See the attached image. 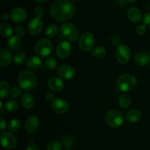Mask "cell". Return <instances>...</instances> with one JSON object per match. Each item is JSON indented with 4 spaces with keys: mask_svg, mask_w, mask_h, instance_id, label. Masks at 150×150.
Listing matches in <instances>:
<instances>
[{
    "mask_svg": "<svg viewBox=\"0 0 150 150\" xmlns=\"http://www.w3.org/2000/svg\"><path fill=\"white\" fill-rule=\"evenodd\" d=\"M72 46L67 41H62L58 44L56 49L57 55L60 59H65L70 56L71 53Z\"/></svg>",
    "mask_w": 150,
    "mask_h": 150,
    "instance_id": "30bf717a",
    "label": "cell"
},
{
    "mask_svg": "<svg viewBox=\"0 0 150 150\" xmlns=\"http://www.w3.org/2000/svg\"><path fill=\"white\" fill-rule=\"evenodd\" d=\"M73 1H81V0H73Z\"/></svg>",
    "mask_w": 150,
    "mask_h": 150,
    "instance_id": "7dc6e473",
    "label": "cell"
},
{
    "mask_svg": "<svg viewBox=\"0 0 150 150\" xmlns=\"http://www.w3.org/2000/svg\"><path fill=\"white\" fill-rule=\"evenodd\" d=\"M35 49L39 57H45L49 55L52 51V43L47 38L40 39L35 45Z\"/></svg>",
    "mask_w": 150,
    "mask_h": 150,
    "instance_id": "8992f818",
    "label": "cell"
},
{
    "mask_svg": "<svg viewBox=\"0 0 150 150\" xmlns=\"http://www.w3.org/2000/svg\"><path fill=\"white\" fill-rule=\"evenodd\" d=\"M73 144V140L70 136H65L63 138V146L66 150H69L72 148Z\"/></svg>",
    "mask_w": 150,
    "mask_h": 150,
    "instance_id": "836d02e7",
    "label": "cell"
},
{
    "mask_svg": "<svg viewBox=\"0 0 150 150\" xmlns=\"http://www.w3.org/2000/svg\"><path fill=\"white\" fill-rule=\"evenodd\" d=\"M34 1H36V2H38V3H45V2H46L48 0H34Z\"/></svg>",
    "mask_w": 150,
    "mask_h": 150,
    "instance_id": "f6af8a7d",
    "label": "cell"
},
{
    "mask_svg": "<svg viewBox=\"0 0 150 150\" xmlns=\"http://www.w3.org/2000/svg\"><path fill=\"white\" fill-rule=\"evenodd\" d=\"M45 66L49 70L55 69L57 66V60L53 57H48L45 61Z\"/></svg>",
    "mask_w": 150,
    "mask_h": 150,
    "instance_id": "d6a6232c",
    "label": "cell"
},
{
    "mask_svg": "<svg viewBox=\"0 0 150 150\" xmlns=\"http://www.w3.org/2000/svg\"><path fill=\"white\" fill-rule=\"evenodd\" d=\"M149 55H150V49H149Z\"/></svg>",
    "mask_w": 150,
    "mask_h": 150,
    "instance_id": "c3c4849f",
    "label": "cell"
},
{
    "mask_svg": "<svg viewBox=\"0 0 150 150\" xmlns=\"http://www.w3.org/2000/svg\"><path fill=\"white\" fill-rule=\"evenodd\" d=\"M79 46L83 51H89L95 45V37L90 32H85L79 38Z\"/></svg>",
    "mask_w": 150,
    "mask_h": 150,
    "instance_id": "52a82bcc",
    "label": "cell"
},
{
    "mask_svg": "<svg viewBox=\"0 0 150 150\" xmlns=\"http://www.w3.org/2000/svg\"><path fill=\"white\" fill-rule=\"evenodd\" d=\"M8 128L10 132H16L20 129L21 128V121L20 120L16 119H13L9 122Z\"/></svg>",
    "mask_w": 150,
    "mask_h": 150,
    "instance_id": "f546056e",
    "label": "cell"
},
{
    "mask_svg": "<svg viewBox=\"0 0 150 150\" xmlns=\"http://www.w3.org/2000/svg\"><path fill=\"white\" fill-rule=\"evenodd\" d=\"M11 90H10V84L4 80H1L0 82V96L1 99L5 98L8 96Z\"/></svg>",
    "mask_w": 150,
    "mask_h": 150,
    "instance_id": "cb8c5ba5",
    "label": "cell"
},
{
    "mask_svg": "<svg viewBox=\"0 0 150 150\" xmlns=\"http://www.w3.org/2000/svg\"><path fill=\"white\" fill-rule=\"evenodd\" d=\"M58 26L56 24H50L49 26H47L45 29V34L48 38H52L57 35V32H58Z\"/></svg>",
    "mask_w": 150,
    "mask_h": 150,
    "instance_id": "4316f807",
    "label": "cell"
},
{
    "mask_svg": "<svg viewBox=\"0 0 150 150\" xmlns=\"http://www.w3.org/2000/svg\"><path fill=\"white\" fill-rule=\"evenodd\" d=\"M62 143L60 141L54 140V141H50L46 146L47 150H61L62 148Z\"/></svg>",
    "mask_w": 150,
    "mask_h": 150,
    "instance_id": "4dcf8cb0",
    "label": "cell"
},
{
    "mask_svg": "<svg viewBox=\"0 0 150 150\" xmlns=\"http://www.w3.org/2000/svg\"><path fill=\"white\" fill-rule=\"evenodd\" d=\"M5 110L8 113H15L18 108V103L15 100H9L5 104Z\"/></svg>",
    "mask_w": 150,
    "mask_h": 150,
    "instance_id": "f1b7e54d",
    "label": "cell"
},
{
    "mask_svg": "<svg viewBox=\"0 0 150 150\" xmlns=\"http://www.w3.org/2000/svg\"><path fill=\"white\" fill-rule=\"evenodd\" d=\"M12 60H13V57L10 51L4 49L0 50V66L1 67L9 66L11 63Z\"/></svg>",
    "mask_w": 150,
    "mask_h": 150,
    "instance_id": "ac0fdd59",
    "label": "cell"
},
{
    "mask_svg": "<svg viewBox=\"0 0 150 150\" xmlns=\"http://www.w3.org/2000/svg\"><path fill=\"white\" fill-rule=\"evenodd\" d=\"M119 104L122 108H128L131 104V99L127 94H122L119 98Z\"/></svg>",
    "mask_w": 150,
    "mask_h": 150,
    "instance_id": "484cf974",
    "label": "cell"
},
{
    "mask_svg": "<svg viewBox=\"0 0 150 150\" xmlns=\"http://www.w3.org/2000/svg\"><path fill=\"white\" fill-rule=\"evenodd\" d=\"M1 144L7 149H13L17 146V139L12 132H4L1 134Z\"/></svg>",
    "mask_w": 150,
    "mask_h": 150,
    "instance_id": "9c48e42d",
    "label": "cell"
},
{
    "mask_svg": "<svg viewBox=\"0 0 150 150\" xmlns=\"http://www.w3.org/2000/svg\"><path fill=\"white\" fill-rule=\"evenodd\" d=\"M146 32V26L144 24H140L136 27V33L139 35H144Z\"/></svg>",
    "mask_w": 150,
    "mask_h": 150,
    "instance_id": "74e56055",
    "label": "cell"
},
{
    "mask_svg": "<svg viewBox=\"0 0 150 150\" xmlns=\"http://www.w3.org/2000/svg\"><path fill=\"white\" fill-rule=\"evenodd\" d=\"M76 7L70 0H57L51 6L50 13L55 20L65 21L75 14Z\"/></svg>",
    "mask_w": 150,
    "mask_h": 150,
    "instance_id": "6da1fadb",
    "label": "cell"
},
{
    "mask_svg": "<svg viewBox=\"0 0 150 150\" xmlns=\"http://www.w3.org/2000/svg\"><path fill=\"white\" fill-rule=\"evenodd\" d=\"M26 150H40V149L36 145H35V144H29L26 147Z\"/></svg>",
    "mask_w": 150,
    "mask_h": 150,
    "instance_id": "7bdbcfd3",
    "label": "cell"
},
{
    "mask_svg": "<svg viewBox=\"0 0 150 150\" xmlns=\"http://www.w3.org/2000/svg\"><path fill=\"white\" fill-rule=\"evenodd\" d=\"M22 93V88H20V87L15 86L13 87L11 89V91H10V94L12 95V96L14 97V98H17Z\"/></svg>",
    "mask_w": 150,
    "mask_h": 150,
    "instance_id": "e575fe53",
    "label": "cell"
},
{
    "mask_svg": "<svg viewBox=\"0 0 150 150\" xmlns=\"http://www.w3.org/2000/svg\"><path fill=\"white\" fill-rule=\"evenodd\" d=\"M22 44H23V42H22L21 38L16 36V35L11 36L7 41V46L11 50L20 49L22 46Z\"/></svg>",
    "mask_w": 150,
    "mask_h": 150,
    "instance_id": "603a6c76",
    "label": "cell"
},
{
    "mask_svg": "<svg viewBox=\"0 0 150 150\" xmlns=\"http://www.w3.org/2000/svg\"><path fill=\"white\" fill-rule=\"evenodd\" d=\"M57 74L62 79H71L76 75V71L72 66L63 64L57 68Z\"/></svg>",
    "mask_w": 150,
    "mask_h": 150,
    "instance_id": "8fae6325",
    "label": "cell"
},
{
    "mask_svg": "<svg viewBox=\"0 0 150 150\" xmlns=\"http://www.w3.org/2000/svg\"><path fill=\"white\" fill-rule=\"evenodd\" d=\"M60 33L70 41H76L79 38V30L74 24L67 22L62 24L59 27Z\"/></svg>",
    "mask_w": 150,
    "mask_h": 150,
    "instance_id": "5b68a950",
    "label": "cell"
},
{
    "mask_svg": "<svg viewBox=\"0 0 150 150\" xmlns=\"http://www.w3.org/2000/svg\"><path fill=\"white\" fill-rule=\"evenodd\" d=\"M15 34H16V36L19 37V38L22 37L25 34L24 27L23 26H21V25L17 26L16 27V29H15Z\"/></svg>",
    "mask_w": 150,
    "mask_h": 150,
    "instance_id": "d590c367",
    "label": "cell"
},
{
    "mask_svg": "<svg viewBox=\"0 0 150 150\" xmlns=\"http://www.w3.org/2000/svg\"><path fill=\"white\" fill-rule=\"evenodd\" d=\"M13 28L9 24L3 23L0 26V33L3 37H11L13 35Z\"/></svg>",
    "mask_w": 150,
    "mask_h": 150,
    "instance_id": "d4e9b609",
    "label": "cell"
},
{
    "mask_svg": "<svg viewBox=\"0 0 150 150\" xmlns=\"http://www.w3.org/2000/svg\"><path fill=\"white\" fill-rule=\"evenodd\" d=\"M51 107L54 112L59 113V114H63L68 110L69 104L66 100L62 98H59L55 99V100L52 102Z\"/></svg>",
    "mask_w": 150,
    "mask_h": 150,
    "instance_id": "4fadbf2b",
    "label": "cell"
},
{
    "mask_svg": "<svg viewBox=\"0 0 150 150\" xmlns=\"http://www.w3.org/2000/svg\"><path fill=\"white\" fill-rule=\"evenodd\" d=\"M21 101V104L23 105V107L24 108L27 109V110L32 109L35 106V99L29 93H24L22 95Z\"/></svg>",
    "mask_w": 150,
    "mask_h": 150,
    "instance_id": "d6986e66",
    "label": "cell"
},
{
    "mask_svg": "<svg viewBox=\"0 0 150 150\" xmlns=\"http://www.w3.org/2000/svg\"><path fill=\"white\" fill-rule=\"evenodd\" d=\"M40 126V119L36 116H31L26 119L25 129L29 133H34L38 130Z\"/></svg>",
    "mask_w": 150,
    "mask_h": 150,
    "instance_id": "5bb4252c",
    "label": "cell"
},
{
    "mask_svg": "<svg viewBox=\"0 0 150 150\" xmlns=\"http://www.w3.org/2000/svg\"><path fill=\"white\" fill-rule=\"evenodd\" d=\"M6 126H7L6 121H4V119H3L2 117H1V119H0V129H1V131L4 130L6 128Z\"/></svg>",
    "mask_w": 150,
    "mask_h": 150,
    "instance_id": "b9f144b4",
    "label": "cell"
},
{
    "mask_svg": "<svg viewBox=\"0 0 150 150\" xmlns=\"http://www.w3.org/2000/svg\"><path fill=\"white\" fill-rule=\"evenodd\" d=\"M111 41L114 45L119 46L120 44V42H121V38H120V37L119 35H113L111 37Z\"/></svg>",
    "mask_w": 150,
    "mask_h": 150,
    "instance_id": "f35d334b",
    "label": "cell"
},
{
    "mask_svg": "<svg viewBox=\"0 0 150 150\" xmlns=\"http://www.w3.org/2000/svg\"><path fill=\"white\" fill-rule=\"evenodd\" d=\"M10 18V16L7 13H4L2 15H1V19H2V20L4 21L8 20Z\"/></svg>",
    "mask_w": 150,
    "mask_h": 150,
    "instance_id": "ee69618b",
    "label": "cell"
},
{
    "mask_svg": "<svg viewBox=\"0 0 150 150\" xmlns=\"http://www.w3.org/2000/svg\"><path fill=\"white\" fill-rule=\"evenodd\" d=\"M126 1H127V2H130V3H133V2H136V1H137L138 0H126Z\"/></svg>",
    "mask_w": 150,
    "mask_h": 150,
    "instance_id": "bcb514c9",
    "label": "cell"
},
{
    "mask_svg": "<svg viewBox=\"0 0 150 150\" xmlns=\"http://www.w3.org/2000/svg\"><path fill=\"white\" fill-rule=\"evenodd\" d=\"M142 117V113L138 109H132L127 113V120L130 123H136L139 121Z\"/></svg>",
    "mask_w": 150,
    "mask_h": 150,
    "instance_id": "44dd1931",
    "label": "cell"
},
{
    "mask_svg": "<svg viewBox=\"0 0 150 150\" xmlns=\"http://www.w3.org/2000/svg\"><path fill=\"white\" fill-rule=\"evenodd\" d=\"M44 13H45V11H44L43 8L41 7H37L34 10V14L36 16V18L40 19V18H42L44 16Z\"/></svg>",
    "mask_w": 150,
    "mask_h": 150,
    "instance_id": "8d00e7d4",
    "label": "cell"
},
{
    "mask_svg": "<svg viewBox=\"0 0 150 150\" xmlns=\"http://www.w3.org/2000/svg\"><path fill=\"white\" fill-rule=\"evenodd\" d=\"M149 60L150 57L149 54L146 52H144V51L138 53L134 58L135 63L139 66H146L149 63Z\"/></svg>",
    "mask_w": 150,
    "mask_h": 150,
    "instance_id": "ffe728a7",
    "label": "cell"
},
{
    "mask_svg": "<svg viewBox=\"0 0 150 150\" xmlns=\"http://www.w3.org/2000/svg\"><path fill=\"white\" fill-rule=\"evenodd\" d=\"M127 16L133 23H139L142 18V14L139 8L135 7H130L127 11Z\"/></svg>",
    "mask_w": 150,
    "mask_h": 150,
    "instance_id": "e0dca14e",
    "label": "cell"
},
{
    "mask_svg": "<svg viewBox=\"0 0 150 150\" xmlns=\"http://www.w3.org/2000/svg\"><path fill=\"white\" fill-rule=\"evenodd\" d=\"M26 10L21 7H16L10 13V19L15 23H21L26 19Z\"/></svg>",
    "mask_w": 150,
    "mask_h": 150,
    "instance_id": "9a60e30c",
    "label": "cell"
},
{
    "mask_svg": "<svg viewBox=\"0 0 150 150\" xmlns=\"http://www.w3.org/2000/svg\"><path fill=\"white\" fill-rule=\"evenodd\" d=\"M114 1H118V0H114Z\"/></svg>",
    "mask_w": 150,
    "mask_h": 150,
    "instance_id": "681fc988",
    "label": "cell"
},
{
    "mask_svg": "<svg viewBox=\"0 0 150 150\" xmlns=\"http://www.w3.org/2000/svg\"><path fill=\"white\" fill-rule=\"evenodd\" d=\"M92 54L95 58H103L106 54V49L103 46H97L92 51Z\"/></svg>",
    "mask_w": 150,
    "mask_h": 150,
    "instance_id": "83f0119b",
    "label": "cell"
},
{
    "mask_svg": "<svg viewBox=\"0 0 150 150\" xmlns=\"http://www.w3.org/2000/svg\"><path fill=\"white\" fill-rule=\"evenodd\" d=\"M137 85V79L133 74H122L117 79V87L122 92H127L132 91Z\"/></svg>",
    "mask_w": 150,
    "mask_h": 150,
    "instance_id": "3957f363",
    "label": "cell"
},
{
    "mask_svg": "<svg viewBox=\"0 0 150 150\" xmlns=\"http://www.w3.org/2000/svg\"><path fill=\"white\" fill-rule=\"evenodd\" d=\"M19 85L25 91H32L38 85V79L33 72L29 70H23L18 77Z\"/></svg>",
    "mask_w": 150,
    "mask_h": 150,
    "instance_id": "7a4b0ae2",
    "label": "cell"
},
{
    "mask_svg": "<svg viewBox=\"0 0 150 150\" xmlns=\"http://www.w3.org/2000/svg\"><path fill=\"white\" fill-rule=\"evenodd\" d=\"M105 121L110 127L118 128L124 123V117L120 112L116 110H111L105 115Z\"/></svg>",
    "mask_w": 150,
    "mask_h": 150,
    "instance_id": "277c9868",
    "label": "cell"
},
{
    "mask_svg": "<svg viewBox=\"0 0 150 150\" xmlns=\"http://www.w3.org/2000/svg\"><path fill=\"white\" fill-rule=\"evenodd\" d=\"M42 27H43V23L39 18H35L32 19L27 26L28 32L32 35H38V34L40 33Z\"/></svg>",
    "mask_w": 150,
    "mask_h": 150,
    "instance_id": "7c38bea8",
    "label": "cell"
},
{
    "mask_svg": "<svg viewBox=\"0 0 150 150\" xmlns=\"http://www.w3.org/2000/svg\"><path fill=\"white\" fill-rule=\"evenodd\" d=\"M26 54L23 51H18L16 54H15L14 57H13V60H14L15 63L18 65H21L26 60Z\"/></svg>",
    "mask_w": 150,
    "mask_h": 150,
    "instance_id": "1f68e13d",
    "label": "cell"
},
{
    "mask_svg": "<svg viewBox=\"0 0 150 150\" xmlns=\"http://www.w3.org/2000/svg\"><path fill=\"white\" fill-rule=\"evenodd\" d=\"M144 24L146 26L150 27V12L149 13H146L144 15Z\"/></svg>",
    "mask_w": 150,
    "mask_h": 150,
    "instance_id": "ab89813d",
    "label": "cell"
},
{
    "mask_svg": "<svg viewBox=\"0 0 150 150\" xmlns=\"http://www.w3.org/2000/svg\"><path fill=\"white\" fill-rule=\"evenodd\" d=\"M45 99L48 101H50V102H53V101L55 100V96L53 94L51 93H48V94L45 95Z\"/></svg>",
    "mask_w": 150,
    "mask_h": 150,
    "instance_id": "60d3db41",
    "label": "cell"
},
{
    "mask_svg": "<svg viewBox=\"0 0 150 150\" xmlns=\"http://www.w3.org/2000/svg\"><path fill=\"white\" fill-rule=\"evenodd\" d=\"M48 85L50 89L54 92L62 91L64 88V83L62 79L59 77H56V76L49 79Z\"/></svg>",
    "mask_w": 150,
    "mask_h": 150,
    "instance_id": "2e32d148",
    "label": "cell"
},
{
    "mask_svg": "<svg viewBox=\"0 0 150 150\" xmlns=\"http://www.w3.org/2000/svg\"><path fill=\"white\" fill-rule=\"evenodd\" d=\"M42 60L38 56H31L26 61V65L28 68L32 70H36L42 66Z\"/></svg>",
    "mask_w": 150,
    "mask_h": 150,
    "instance_id": "7402d4cb",
    "label": "cell"
},
{
    "mask_svg": "<svg viewBox=\"0 0 150 150\" xmlns=\"http://www.w3.org/2000/svg\"><path fill=\"white\" fill-rule=\"evenodd\" d=\"M115 55L119 63L122 64L127 63L131 57L130 48L126 44H120L116 48Z\"/></svg>",
    "mask_w": 150,
    "mask_h": 150,
    "instance_id": "ba28073f",
    "label": "cell"
}]
</instances>
